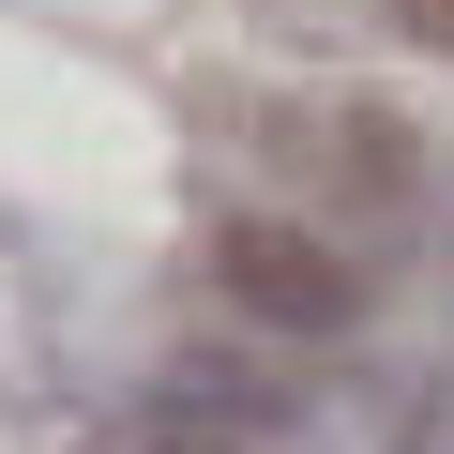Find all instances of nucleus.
I'll use <instances>...</instances> for the list:
<instances>
[{
	"label": "nucleus",
	"mask_w": 454,
	"mask_h": 454,
	"mask_svg": "<svg viewBox=\"0 0 454 454\" xmlns=\"http://www.w3.org/2000/svg\"><path fill=\"white\" fill-rule=\"evenodd\" d=\"M227 303H258V318H303V333H333V318L364 303V273H348V258H318L303 227H227Z\"/></svg>",
	"instance_id": "nucleus-1"
},
{
	"label": "nucleus",
	"mask_w": 454,
	"mask_h": 454,
	"mask_svg": "<svg viewBox=\"0 0 454 454\" xmlns=\"http://www.w3.org/2000/svg\"><path fill=\"white\" fill-rule=\"evenodd\" d=\"M137 454H243V424H227V409H197V394H167V424H152Z\"/></svg>",
	"instance_id": "nucleus-2"
},
{
	"label": "nucleus",
	"mask_w": 454,
	"mask_h": 454,
	"mask_svg": "<svg viewBox=\"0 0 454 454\" xmlns=\"http://www.w3.org/2000/svg\"><path fill=\"white\" fill-rule=\"evenodd\" d=\"M379 16H394L409 46H439V61H454V0H379Z\"/></svg>",
	"instance_id": "nucleus-3"
},
{
	"label": "nucleus",
	"mask_w": 454,
	"mask_h": 454,
	"mask_svg": "<svg viewBox=\"0 0 454 454\" xmlns=\"http://www.w3.org/2000/svg\"><path fill=\"white\" fill-rule=\"evenodd\" d=\"M394 454H424V439H394Z\"/></svg>",
	"instance_id": "nucleus-4"
}]
</instances>
